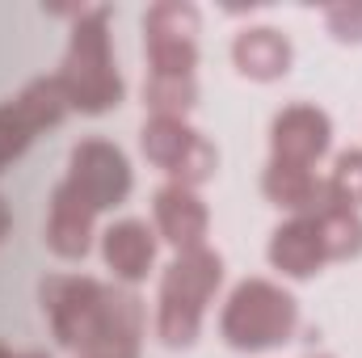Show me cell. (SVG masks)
Instances as JSON below:
<instances>
[{
    "label": "cell",
    "mask_w": 362,
    "mask_h": 358,
    "mask_svg": "<svg viewBox=\"0 0 362 358\" xmlns=\"http://www.w3.org/2000/svg\"><path fill=\"white\" fill-rule=\"evenodd\" d=\"M266 198L274 207H286L295 215H312L325 207V181H316L312 169H291V165H274L266 169Z\"/></svg>",
    "instance_id": "cell-15"
},
{
    "label": "cell",
    "mask_w": 362,
    "mask_h": 358,
    "mask_svg": "<svg viewBox=\"0 0 362 358\" xmlns=\"http://www.w3.org/2000/svg\"><path fill=\"white\" fill-rule=\"evenodd\" d=\"M219 278H223V258L211 253L206 245L177 253V262L160 282V312H156V333L165 346H194Z\"/></svg>",
    "instance_id": "cell-3"
},
{
    "label": "cell",
    "mask_w": 362,
    "mask_h": 358,
    "mask_svg": "<svg viewBox=\"0 0 362 358\" xmlns=\"http://www.w3.org/2000/svg\"><path fill=\"white\" fill-rule=\"evenodd\" d=\"M93 215L81 198H72L68 190L51 194V215H47V245L59 258H85L93 241Z\"/></svg>",
    "instance_id": "cell-14"
},
{
    "label": "cell",
    "mask_w": 362,
    "mask_h": 358,
    "mask_svg": "<svg viewBox=\"0 0 362 358\" xmlns=\"http://www.w3.org/2000/svg\"><path fill=\"white\" fill-rule=\"evenodd\" d=\"M59 190H68L72 198H81L93 215L105 207H118L131 194V165L127 156L105 144V139H85L72 148L68 161V178L59 181Z\"/></svg>",
    "instance_id": "cell-6"
},
{
    "label": "cell",
    "mask_w": 362,
    "mask_h": 358,
    "mask_svg": "<svg viewBox=\"0 0 362 358\" xmlns=\"http://www.w3.org/2000/svg\"><path fill=\"white\" fill-rule=\"evenodd\" d=\"M291 59H295L291 42L278 30H270V25L240 30L232 38V64L249 81H278V76H286L291 72Z\"/></svg>",
    "instance_id": "cell-13"
},
{
    "label": "cell",
    "mask_w": 362,
    "mask_h": 358,
    "mask_svg": "<svg viewBox=\"0 0 362 358\" xmlns=\"http://www.w3.org/2000/svg\"><path fill=\"white\" fill-rule=\"evenodd\" d=\"M299 325V308L295 299L274 287L266 278H249L232 291L223 316H219V333L232 350H270L282 346Z\"/></svg>",
    "instance_id": "cell-4"
},
{
    "label": "cell",
    "mask_w": 362,
    "mask_h": 358,
    "mask_svg": "<svg viewBox=\"0 0 362 358\" xmlns=\"http://www.w3.org/2000/svg\"><path fill=\"white\" fill-rule=\"evenodd\" d=\"M325 21H329L333 38L362 42V4H333V8H325Z\"/></svg>",
    "instance_id": "cell-18"
},
{
    "label": "cell",
    "mask_w": 362,
    "mask_h": 358,
    "mask_svg": "<svg viewBox=\"0 0 362 358\" xmlns=\"http://www.w3.org/2000/svg\"><path fill=\"white\" fill-rule=\"evenodd\" d=\"M198 8L194 4H156L144 17V47L152 76H194L198 64Z\"/></svg>",
    "instance_id": "cell-8"
},
{
    "label": "cell",
    "mask_w": 362,
    "mask_h": 358,
    "mask_svg": "<svg viewBox=\"0 0 362 358\" xmlns=\"http://www.w3.org/2000/svg\"><path fill=\"white\" fill-rule=\"evenodd\" d=\"M329 135H333V122L325 110L299 101V105H286L270 127V148H274V165H291V169H312L325 148H329Z\"/></svg>",
    "instance_id": "cell-9"
},
{
    "label": "cell",
    "mask_w": 362,
    "mask_h": 358,
    "mask_svg": "<svg viewBox=\"0 0 362 358\" xmlns=\"http://www.w3.org/2000/svg\"><path fill=\"white\" fill-rule=\"evenodd\" d=\"M101 258L122 282H144L156 262V232L144 219H122L101 232Z\"/></svg>",
    "instance_id": "cell-12"
},
{
    "label": "cell",
    "mask_w": 362,
    "mask_h": 358,
    "mask_svg": "<svg viewBox=\"0 0 362 358\" xmlns=\"http://www.w3.org/2000/svg\"><path fill=\"white\" fill-rule=\"evenodd\" d=\"M139 144H144V156L152 165H160L165 173H173L177 185H202L206 178H215V165H219V152L206 135H198L185 118H156L144 122L139 131Z\"/></svg>",
    "instance_id": "cell-5"
},
{
    "label": "cell",
    "mask_w": 362,
    "mask_h": 358,
    "mask_svg": "<svg viewBox=\"0 0 362 358\" xmlns=\"http://www.w3.org/2000/svg\"><path fill=\"white\" fill-rule=\"evenodd\" d=\"M152 215H156V232H160L169 245H177V253H185V249H202V236H206L211 215H206L202 198H198L189 185L169 181L165 190H156Z\"/></svg>",
    "instance_id": "cell-11"
},
{
    "label": "cell",
    "mask_w": 362,
    "mask_h": 358,
    "mask_svg": "<svg viewBox=\"0 0 362 358\" xmlns=\"http://www.w3.org/2000/svg\"><path fill=\"white\" fill-rule=\"evenodd\" d=\"M13 358H47V354H13Z\"/></svg>",
    "instance_id": "cell-19"
},
{
    "label": "cell",
    "mask_w": 362,
    "mask_h": 358,
    "mask_svg": "<svg viewBox=\"0 0 362 358\" xmlns=\"http://www.w3.org/2000/svg\"><path fill=\"white\" fill-rule=\"evenodd\" d=\"M42 312L59 346L81 358H139L144 337V308L131 291H110L97 278H47L42 282Z\"/></svg>",
    "instance_id": "cell-1"
},
{
    "label": "cell",
    "mask_w": 362,
    "mask_h": 358,
    "mask_svg": "<svg viewBox=\"0 0 362 358\" xmlns=\"http://www.w3.org/2000/svg\"><path fill=\"white\" fill-rule=\"evenodd\" d=\"M0 358H13V354H8V350H4V346H0Z\"/></svg>",
    "instance_id": "cell-20"
},
{
    "label": "cell",
    "mask_w": 362,
    "mask_h": 358,
    "mask_svg": "<svg viewBox=\"0 0 362 358\" xmlns=\"http://www.w3.org/2000/svg\"><path fill=\"white\" fill-rule=\"evenodd\" d=\"M325 202H341V207H362V152H341L333 173L325 181Z\"/></svg>",
    "instance_id": "cell-17"
},
{
    "label": "cell",
    "mask_w": 362,
    "mask_h": 358,
    "mask_svg": "<svg viewBox=\"0 0 362 358\" xmlns=\"http://www.w3.org/2000/svg\"><path fill=\"white\" fill-rule=\"evenodd\" d=\"M194 97H198L194 76H148L144 85V101L152 105L156 118H185Z\"/></svg>",
    "instance_id": "cell-16"
},
{
    "label": "cell",
    "mask_w": 362,
    "mask_h": 358,
    "mask_svg": "<svg viewBox=\"0 0 362 358\" xmlns=\"http://www.w3.org/2000/svg\"><path fill=\"white\" fill-rule=\"evenodd\" d=\"M72 42L64 55V68L55 72L68 93V105L81 114H105L122 101V76L114 68L110 34H105V8H76L72 13Z\"/></svg>",
    "instance_id": "cell-2"
},
{
    "label": "cell",
    "mask_w": 362,
    "mask_h": 358,
    "mask_svg": "<svg viewBox=\"0 0 362 358\" xmlns=\"http://www.w3.org/2000/svg\"><path fill=\"white\" fill-rule=\"evenodd\" d=\"M68 110L72 105H68V93L59 85V76H38L13 101H4L0 105V173L8 161H17L30 148V139L42 127H55Z\"/></svg>",
    "instance_id": "cell-7"
},
{
    "label": "cell",
    "mask_w": 362,
    "mask_h": 358,
    "mask_svg": "<svg viewBox=\"0 0 362 358\" xmlns=\"http://www.w3.org/2000/svg\"><path fill=\"white\" fill-rule=\"evenodd\" d=\"M329 262L316 215H295L270 236V266L286 278H312Z\"/></svg>",
    "instance_id": "cell-10"
}]
</instances>
